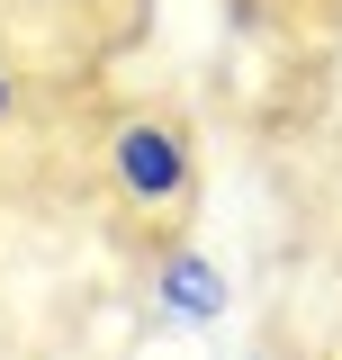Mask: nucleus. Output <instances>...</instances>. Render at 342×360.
Segmentation results:
<instances>
[{
    "label": "nucleus",
    "instance_id": "f257e3e1",
    "mask_svg": "<svg viewBox=\"0 0 342 360\" xmlns=\"http://www.w3.org/2000/svg\"><path fill=\"white\" fill-rule=\"evenodd\" d=\"M108 180H118V198H127V207H180V198H189V180H198L189 135L163 127V117H127V127L108 135Z\"/></svg>",
    "mask_w": 342,
    "mask_h": 360
},
{
    "label": "nucleus",
    "instance_id": "f03ea898",
    "mask_svg": "<svg viewBox=\"0 0 342 360\" xmlns=\"http://www.w3.org/2000/svg\"><path fill=\"white\" fill-rule=\"evenodd\" d=\"M153 288H163V315H171V324H189V333L225 324V297H234V288H225V270H216L208 252H171Z\"/></svg>",
    "mask_w": 342,
    "mask_h": 360
},
{
    "label": "nucleus",
    "instance_id": "7ed1b4c3",
    "mask_svg": "<svg viewBox=\"0 0 342 360\" xmlns=\"http://www.w3.org/2000/svg\"><path fill=\"white\" fill-rule=\"evenodd\" d=\"M9 108H18V99H9V72H0V117H9Z\"/></svg>",
    "mask_w": 342,
    "mask_h": 360
}]
</instances>
